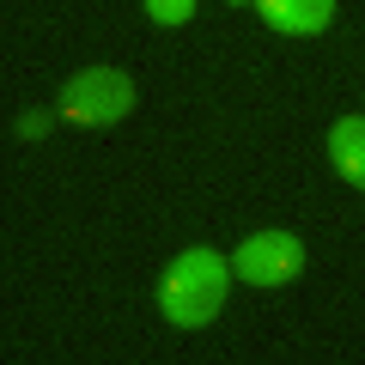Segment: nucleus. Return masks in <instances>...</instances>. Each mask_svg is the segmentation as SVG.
Instances as JSON below:
<instances>
[{
	"instance_id": "obj_1",
	"label": "nucleus",
	"mask_w": 365,
	"mask_h": 365,
	"mask_svg": "<svg viewBox=\"0 0 365 365\" xmlns=\"http://www.w3.org/2000/svg\"><path fill=\"white\" fill-rule=\"evenodd\" d=\"M225 292H232V262L201 244V250H182L165 268V280H158V311L177 329H207L225 311Z\"/></svg>"
},
{
	"instance_id": "obj_2",
	"label": "nucleus",
	"mask_w": 365,
	"mask_h": 365,
	"mask_svg": "<svg viewBox=\"0 0 365 365\" xmlns=\"http://www.w3.org/2000/svg\"><path fill=\"white\" fill-rule=\"evenodd\" d=\"M134 110V79L122 67H79L61 86V116L79 128H116Z\"/></svg>"
},
{
	"instance_id": "obj_3",
	"label": "nucleus",
	"mask_w": 365,
	"mask_h": 365,
	"mask_svg": "<svg viewBox=\"0 0 365 365\" xmlns=\"http://www.w3.org/2000/svg\"><path fill=\"white\" fill-rule=\"evenodd\" d=\"M299 268H304V244L292 232H256L232 250V274L250 287H287V280H299Z\"/></svg>"
},
{
	"instance_id": "obj_4",
	"label": "nucleus",
	"mask_w": 365,
	"mask_h": 365,
	"mask_svg": "<svg viewBox=\"0 0 365 365\" xmlns=\"http://www.w3.org/2000/svg\"><path fill=\"white\" fill-rule=\"evenodd\" d=\"M256 13L287 37H317L335 19V0H256Z\"/></svg>"
},
{
	"instance_id": "obj_5",
	"label": "nucleus",
	"mask_w": 365,
	"mask_h": 365,
	"mask_svg": "<svg viewBox=\"0 0 365 365\" xmlns=\"http://www.w3.org/2000/svg\"><path fill=\"white\" fill-rule=\"evenodd\" d=\"M329 158L353 189H365V116H341L329 128Z\"/></svg>"
},
{
	"instance_id": "obj_6",
	"label": "nucleus",
	"mask_w": 365,
	"mask_h": 365,
	"mask_svg": "<svg viewBox=\"0 0 365 365\" xmlns=\"http://www.w3.org/2000/svg\"><path fill=\"white\" fill-rule=\"evenodd\" d=\"M146 19L153 25H189L195 19V0H146Z\"/></svg>"
}]
</instances>
